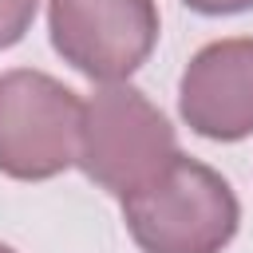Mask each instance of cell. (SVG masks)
<instances>
[{
	"label": "cell",
	"instance_id": "1",
	"mask_svg": "<svg viewBox=\"0 0 253 253\" xmlns=\"http://www.w3.org/2000/svg\"><path fill=\"white\" fill-rule=\"evenodd\" d=\"M178 154L170 119L126 79L103 83L83 103L75 166L119 202L158 182Z\"/></svg>",
	"mask_w": 253,
	"mask_h": 253
},
{
	"label": "cell",
	"instance_id": "2",
	"mask_svg": "<svg viewBox=\"0 0 253 253\" xmlns=\"http://www.w3.org/2000/svg\"><path fill=\"white\" fill-rule=\"evenodd\" d=\"M123 221L142 253H221L241 225V206L213 166L178 154L158 182L123 198Z\"/></svg>",
	"mask_w": 253,
	"mask_h": 253
},
{
	"label": "cell",
	"instance_id": "3",
	"mask_svg": "<svg viewBox=\"0 0 253 253\" xmlns=\"http://www.w3.org/2000/svg\"><path fill=\"white\" fill-rule=\"evenodd\" d=\"M83 99L55 75L16 67L0 75V174L43 182L75 166Z\"/></svg>",
	"mask_w": 253,
	"mask_h": 253
},
{
	"label": "cell",
	"instance_id": "4",
	"mask_svg": "<svg viewBox=\"0 0 253 253\" xmlns=\"http://www.w3.org/2000/svg\"><path fill=\"white\" fill-rule=\"evenodd\" d=\"M154 0H47L51 47L79 75L123 83L158 43Z\"/></svg>",
	"mask_w": 253,
	"mask_h": 253
},
{
	"label": "cell",
	"instance_id": "5",
	"mask_svg": "<svg viewBox=\"0 0 253 253\" xmlns=\"http://www.w3.org/2000/svg\"><path fill=\"white\" fill-rule=\"evenodd\" d=\"M186 126L213 142L253 134V36H229L198 47L178 83Z\"/></svg>",
	"mask_w": 253,
	"mask_h": 253
},
{
	"label": "cell",
	"instance_id": "6",
	"mask_svg": "<svg viewBox=\"0 0 253 253\" xmlns=\"http://www.w3.org/2000/svg\"><path fill=\"white\" fill-rule=\"evenodd\" d=\"M36 8H40V0H0V51L28 36Z\"/></svg>",
	"mask_w": 253,
	"mask_h": 253
},
{
	"label": "cell",
	"instance_id": "7",
	"mask_svg": "<svg viewBox=\"0 0 253 253\" xmlns=\"http://www.w3.org/2000/svg\"><path fill=\"white\" fill-rule=\"evenodd\" d=\"M186 8L202 12V16H233V12H249L253 0H182Z\"/></svg>",
	"mask_w": 253,
	"mask_h": 253
},
{
	"label": "cell",
	"instance_id": "8",
	"mask_svg": "<svg viewBox=\"0 0 253 253\" xmlns=\"http://www.w3.org/2000/svg\"><path fill=\"white\" fill-rule=\"evenodd\" d=\"M0 253H16V249H8V245H0Z\"/></svg>",
	"mask_w": 253,
	"mask_h": 253
}]
</instances>
